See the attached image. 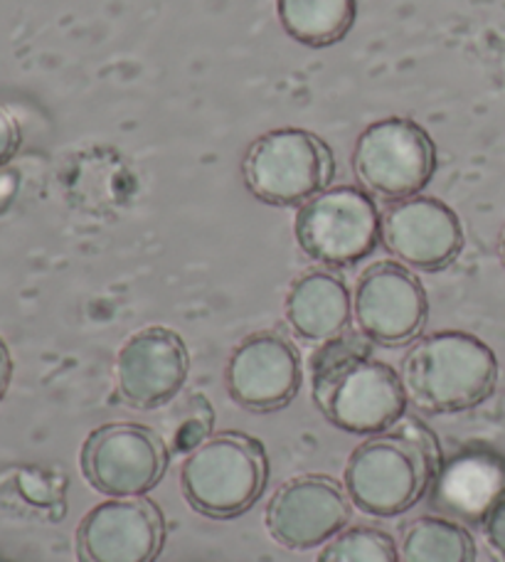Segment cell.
Listing matches in <instances>:
<instances>
[{
	"label": "cell",
	"instance_id": "obj_10",
	"mask_svg": "<svg viewBox=\"0 0 505 562\" xmlns=\"http://www.w3.org/2000/svg\"><path fill=\"white\" fill-rule=\"evenodd\" d=\"M380 243L412 272H441L463 249L459 215L439 198L414 195L380 213Z\"/></svg>",
	"mask_w": 505,
	"mask_h": 562
},
{
	"label": "cell",
	"instance_id": "obj_24",
	"mask_svg": "<svg viewBox=\"0 0 505 562\" xmlns=\"http://www.w3.org/2000/svg\"><path fill=\"white\" fill-rule=\"evenodd\" d=\"M498 257H501V265L505 267V225H503L501 237H498Z\"/></svg>",
	"mask_w": 505,
	"mask_h": 562
},
{
	"label": "cell",
	"instance_id": "obj_13",
	"mask_svg": "<svg viewBox=\"0 0 505 562\" xmlns=\"http://www.w3.org/2000/svg\"><path fill=\"white\" fill-rule=\"evenodd\" d=\"M303 380L299 348L279 330H259L232 350L225 385L235 405L249 413H274L299 395Z\"/></svg>",
	"mask_w": 505,
	"mask_h": 562
},
{
	"label": "cell",
	"instance_id": "obj_15",
	"mask_svg": "<svg viewBox=\"0 0 505 562\" xmlns=\"http://www.w3.org/2000/svg\"><path fill=\"white\" fill-rule=\"evenodd\" d=\"M505 491V459L496 451L473 447L444 459L429 488V506L437 516L457 524H483L489 508Z\"/></svg>",
	"mask_w": 505,
	"mask_h": 562
},
{
	"label": "cell",
	"instance_id": "obj_6",
	"mask_svg": "<svg viewBox=\"0 0 505 562\" xmlns=\"http://www.w3.org/2000/svg\"><path fill=\"white\" fill-rule=\"evenodd\" d=\"M350 166L358 188L385 203H397L422 195L431 183L437 173V146L414 119L385 116L358 134Z\"/></svg>",
	"mask_w": 505,
	"mask_h": 562
},
{
	"label": "cell",
	"instance_id": "obj_14",
	"mask_svg": "<svg viewBox=\"0 0 505 562\" xmlns=\"http://www.w3.org/2000/svg\"><path fill=\"white\" fill-rule=\"evenodd\" d=\"M119 395L136 409L168 405L183 390L190 375L186 340L166 326L136 330L116 356Z\"/></svg>",
	"mask_w": 505,
	"mask_h": 562
},
{
	"label": "cell",
	"instance_id": "obj_9",
	"mask_svg": "<svg viewBox=\"0 0 505 562\" xmlns=\"http://www.w3.org/2000/svg\"><path fill=\"white\" fill-rule=\"evenodd\" d=\"M429 299L419 277L395 259L370 265L352 289V324L372 346H409L424 334Z\"/></svg>",
	"mask_w": 505,
	"mask_h": 562
},
{
	"label": "cell",
	"instance_id": "obj_23",
	"mask_svg": "<svg viewBox=\"0 0 505 562\" xmlns=\"http://www.w3.org/2000/svg\"><path fill=\"white\" fill-rule=\"evenodd\" d=\"M10 380H13V358H10L5 340L0 338V403H3V397L8 393Z\"/></svg>",
	"mask_w": 505,
	"mask_h": 562
},
{
	"label": "cell",
	"instance_id": "obj_11",
	"mask_svg": "<svg viewBox=\"0 0 505 562\" xmlns=\"http://www.w3.org/2000/svg\"><path fill=\"white\" fill-rule=\"evenodd\" d=\"M352 501L346 486L326 474L289 479L269 501L265 524L269 536L289 550L326 546L350 524Z\"/></svg>",
	"mask_w": 505,
	"mask_h": 562
},
{
	"label": "cell",
	"instance_id": "obj_4",
	"mask_svg": "<svg viewBox=\"0 0 505 562\" xmlns=\"http://www.w3.org/2000/svg\"><path fill=\"white\" fill-rule=\"evenodd\" d=\"M269 484L265 445L245 431H220L186 457L180 491L198 514L227 520L257 504Z\"/></svg>",
	"mask_w": 505,
	"mask_h": 562
},
{
	"label": "cell",
	"instance_id": "obj_3",
	"mask_svg": "<svg viewBox=\"0 0 505 562\" xmlns=\"http://www.w3.org/2000/svg\"><path fill=\"white\" fill-rule=\"evenodd\" d=\"M407 403L431 415L473 409L493 395L498 358L467 330H434L412 340L400 370Z\"/></svg>",
	"mask_w": 505,
	"mask_h": 562
},
{
	"label": "cell",
	"instance_id": "obj_21",
	"mask_svg": "<svg viewBox=\"0 0 505 562\" xmlns=\"http://www.w3.org/2000/svg\"><path fill=\"white\" fill-rule=\"evenodd\" d=\"M483 536H486L493 553L505 560V491L493 501L486 518H483Z\"/></svg>",
	"mask_w": 505,
	"mask_h": 562
},
{
	"label": "cell",
	"instance_id": "obj_20",
	"mask_svg": "<svg viewBox=\"0 0 505 562\" xmlns=\"http://www.w3.org/2000/svg\"><path fill=\"white\" fill-rule=\"evenodd\" d=\"M212 425H215V413H212L210 403L202 395H190L183 407H180L176 429L168 439L170 451L178 454H190L202 441L212 437Z\"/></svg>",
	"mask_w": 505,
	"mask_h": 562
},
{
	"label": "cell",
	"instance_id": "obj_17",
	"mask_svg": "<svg viewBox=\"0 0 505 562\" xmlns=\"http://www.w3.org/2000/svg\"><path fill=\"white\" fill-rule=\"evenodd\" d=\"M277 15L294 43L326 49L348 37L358 18V0H277Z\"/></svg>",
	"mask_w": 505,
	"mask_h": 562
},
{
	"label": "cell",
	"instance_id": "obj_2",
	"mask_svg": "<svg viewBox=\"0 0 505 562\" xmlns=\"http://www.w3.org/2000/svg\"><path fill=\"white\" fill-rule=\"evenodd\" d=\"M441 461L434 431L419 419L402 417L352 449L343 486L362 514L395 518L429 494Z\"/></svg>",
	"mask_w": 505,
	"mask_h": 562
},
{
	"label": "cell",
	"instance_id": "obj_8",
	"mask_svg": "<svg viewBox=\"0 0 505 562\" xmlns=\"http://www.w3.org/2000/svg\"><path fill=\"white\" fill-rule=\"evenodd\" d=\"M170 461V447L156 429L136 422H106L82 447L85 479L109 498L146 496L160 484Z\"/></svg>",
	"mask_w": 505,
	"mask_h": 562
},
{
	"label": "cell",
	"instance_id": "obj_18",
	"mask_svg": "<svg viewBox=\"0 0 505 562\" xmlns=\"http://www.w3.org/2000/svg\"><path fill=\"white\" fill-rule=\"evenodd\" d=\"M400 562H476V543L463 524L422 516L404 528Z\"/></svg>",
	"mask_w": 505,
	"mask_h": 562
},
{
	"label": "cell",
	"instance_id": "obj_7",
	"mask_svg": "<svg viewBox=\"0 0 505 562\" xmlns=\"http://www.w3.org/2000/svg\"><path fill=\"white\" fill-rule=\"evenodd\" d=\"M294 235L311 262L348 269L368 259L380 243V207L356 186H330L296 210Z\"/></svg>",
	"mask_w": 505,
	"mask_h": 562
},
{
	"label": "cell",
	"instance_id": "obj_5",
	"mask_svg": "<svg viewBox=\"0 0 505 562\" xmlns=\"http://www.w3.org/2000/svg\"><path fill=\"white\" fill-rule=\"evenodd\" d=\"M336 156L318 134L284 126L257 136L242 158V180L251 195L274 207H301L333 186Z\"/></svg>",
	"mask_w": 505,
	"mask_h": 562
},
{
	"label": "cell",
	"instance_id": "obj_22",
	"mask_svg": "<svg viewBox=\"0 0 505 562\" xmlns=\"http://www.w3.org/2000/svg\"><path fill=\"white\" fill-rule=\"evenodd\" d=\"M20 146H23V128H20L18 119L0 104V168L18 156Z\"/></svg>",
	"mask_w": 505,
	"mask_h": 562
},
{
	"label": "cell",
	"instance_id": "obj_1",
	"mask_svg": "<svg viewBox=\"0 0 505 562\" xmlns=\"http://www.w3.org/2000/svg\"><path fill=\"white\" fill-rule=\"evenodd\" d=\"M311 397L333 427L350 435H378L407 413V393L392 366L372 358L360 330H346L313 350Z\"/></svg>",
	"mask_w": 505,
	"mask_h": 562
},
{
	"label": "cell",
	"instance_id": "obj_12",
	"mask_svg": "<svg viewBox=\"0 0 505 562\" xmlns=\"http://www.w3.org/2000/svg\"><path fill=\"white\" fill-rule=\"evenodd\" d=\"M164 546V510L146 496L106 498L77 528L79 562H156Z\"/></svg>",
	"mask_w": 505,
	"mask_h": 562
},
{
	"label": "cell",
	"instance_id": "obj_19",
	"mask_svg": "<svg viewBox=\"0 0 505 562\" xmlns=\"http://www.w3.org/2000/svg\"><path fill=\"white\" fill-rule=\"evenodd\" d=\"M318 562H400V550L385 530L352 526L323 546Z\"/></svg>",
	"mask_w": 505,
	"mask_h": 562
},
{
	"label": "cell",
	"instance_id": "obj_16",
	"mask_svg": "<svg viewBox=\"0 0 505 562\" xmlns=\"http://www.w3.org/2000/svg\"><path fill=\"white\" fill-rule=\"evenodd\" d=\"M284 316L289 328L301 340L321 346L348 330L352 321V294L333 269H311L289 286Z\"/></svg>",
	"mask_w": 505,
	"mask_h": 562
}]
</instances>
